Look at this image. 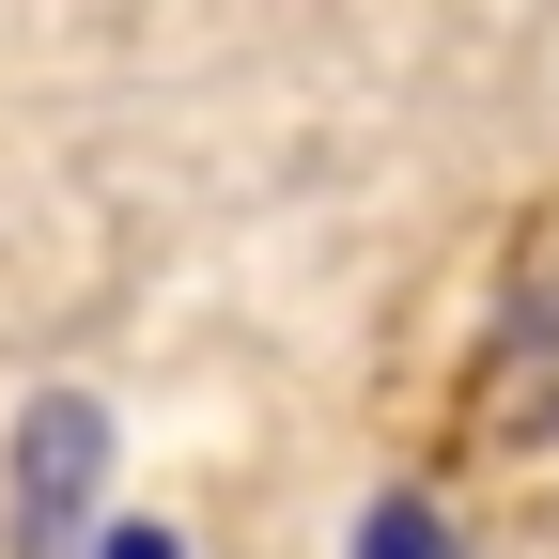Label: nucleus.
<instances>
[{"label": "nucleus", "instance_id": "nucleus-3", "mask_svg": "<svg viewBox=\"0 0 559 559\" xmlns=\"http://www.w3.org/2000/svg\"><path fill=\"white\" fill-rule=\"evenodd\" d=\"M109 559H171V544H156V528H124V544H109Z\"/></svg>", "mask_w": 559, "mask_h": 559}, {"label": "nucleus", "instance_id": "nucleus-1", "mask_svg": "<svg viewBox=\"0 0 559 559\" xmlns=\"http://www.w3.org/2000/svg\"><path fill=\"white\" fill-rule=\"evenodd\" d=\"M79 498H94V404H32V559H62V528H79Z\"/></svg>", "mask_w": 559, "mask_h": 559}, {"label": "nucleus", "instance_id": "nucleus-2", "mask_svg": "<svg viewBox=\"0 0 559 559\" xmlns=\"http://www.w3.org/2000/svg\"><path fill=\"white\" fill-rule=\"evenodd\" d=\"M358 559H451V528H436V498H373V528H358Z\"/></svg>", "mask_w": 559, "mask_h": 559}]
</instances>
